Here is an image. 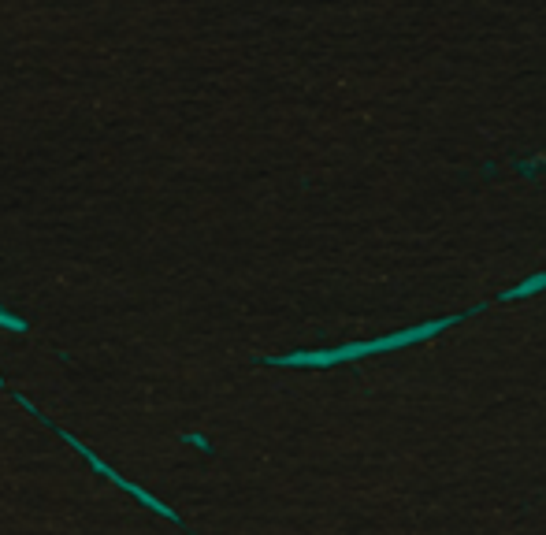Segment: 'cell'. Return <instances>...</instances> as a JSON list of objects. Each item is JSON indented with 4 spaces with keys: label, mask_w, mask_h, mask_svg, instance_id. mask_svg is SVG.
<instances>
[{
    "label": "cell",
    "mask_w": 546,
    "mask_h": 535,
    "mask_svg": "<svg viewBox=\"0 0 546 535\" xmlns=\"http://www.w3.org/2000/svg\"><path fill=\"white\" fill-rule=\"evenodd\" d=\"M461 316H450V320H439V324H424L416 331H402V335H390V339L379 342H361V346H346V350L335 353H309V357H286V361H312V365H327V361H350V357H361V353H379V350H394V346H409V342H420L428 335H439L442 327L457 324Z\"/></svg>",
    "instance_id": "1"
}]
</instances>
